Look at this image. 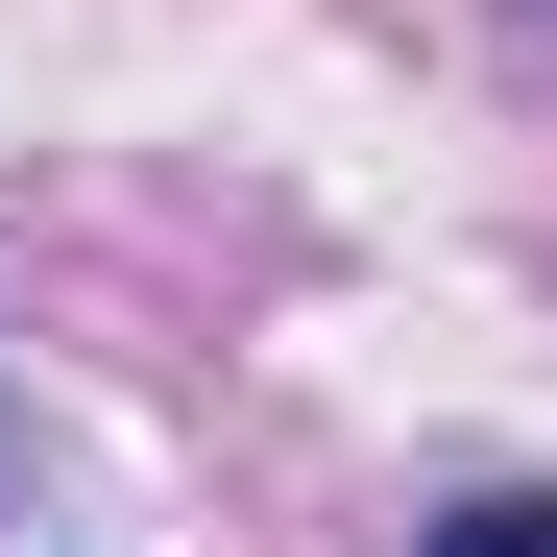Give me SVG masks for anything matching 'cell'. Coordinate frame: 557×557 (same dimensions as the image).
<instances>
[{
	"label": "cell",
	"mask_w": 557,
	"mask_h": 557,
	"mask_svg": "<svg viewBox=\"0 0 557 557\" xmlns=\"http://www.w3.org/2000/svg\"><path fill=\"white\" fill-rule=\"evenodd\" d=\"M436 557H557V485H485V509H436Z\"/></svg>",
	"instance_id": "obj_1"
}]
</instances>
